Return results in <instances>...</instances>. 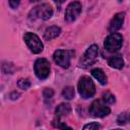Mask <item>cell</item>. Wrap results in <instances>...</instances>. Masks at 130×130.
<instances>
[{
    "label": "cell",
    "instance_id": "cell-1",
    "mask_svg": "<svg viewBox=\"0 0 130 130\" xmlns=\"http://www.w3.org/2000/svg\"><path fill=\"white\" fill-rule=\"evenodd\" d=\"M78 92L84 100L92 98L95 93V86L93 81L88 76H82L78 81Z\"/></svg>",
    "mask_w": 130,
    "mask_h": 130
},
{
    "label": "cell",
    "instance_id": "cell-2",
    "mask_svg": "<svg viewBox=\"0 0 130 130\" xmlns=\"http://www.w3.org/2000/svg\"><path fill=\"white\" fill-rule=\"evenodd\" d=\"M53 15V8L49 3H41L37 6H35L31 11L28 14L29 19H43V20H47L49 18H51V16Z\"/></svg>",
    "mask_w": 130,
    "mask_h": 130
},
{
    "label": "cell",
    "instance_id": "cell-3",
    "mask_svg": "<svg viewBox=\"0 0 130 130\" xmlns=\"http://www.w3.org/2000/svg\"><path fill=\"white\" fill-rule=\"evenodd\" d=\"M99 57V47L96 45H91L82 55L79 60V66L82 68H88L94 64Z\"/></svg>",
    "mask_w": 130,
    "mask_h": 130
},
{
    "label": "cell",
    "instance_id": "cell-4",
    "mask_svg": "<svg viewBox=\"0 0 130 130\" xmlns=\"http://www.w3.org/2000/svg\"><path fill=\"white\" fill-rule=\"evenodd\" d=\"M74 52L72 50H56L53 54L54 62L62 68H68Z\"/></svg>",
    "mask_w": 130,
    "mask_h": 130
},
{
    "label": "cell",
    "instance_id": "cell-5",
    "mask_svg": "<svg viewBox=\"0 0 130 130\" xmlns=\"http://www.w3.org/2000/svg\"><path fill=\"white\" fill-rule=\"evenodd\" d=\"M23 40L26 44V46L28 47V49L35 53V54H39L43 51L44 49V45L42 43V41L40 40V38L34 34V32H30V31H27L25 32L24 37H23Z\"/></svg>",
    "mask_w": 130,
    "mask_h": 130
},
{
    "label": "cell",
    "instance_id": "cell-6",
    "mask_svg": "<svg viewBox=\"0 0 130 130\" xmlns=\"http://www.w3.org/2000/svg\"><path fill=\"white\" fill-rule=\"evenodd\" d=\"M122 45H123V37L118 32H114V34L109 35L106 38L105 43H104L106 50L111 52V53L117 52L119 49H121Z\"/></svg>",
    "mask_w": 130,
    "mask_h": 130
},
{
    "label": "cell",
    "instance_id": "cell-7",
    "mask_svg": "<svg viewBox=\"0 0 130 130\" xmlns=\"http://www.w3.org/2000/svg\"><path fill=\"white\" fill-rule=\"evenodd\" d=\"M88 111H89V114L92 117H96V118L106 117L111 112L108 105H106L102 100H95L94 102H92L91 105L89 106Z\"/></svg>",
    "mask_w": 130,
    "mask_h": 130
},
{
    "label": "cell",
    "instance_id": "cell-8",
    "mask_svg": "<svg viewBox=\"0 0 130 130\" xmlns=\"http://www.w3.org/2000/svg\"><path fill=\"white\" fill-rule=\"evenodd\" d=\"M35 74L39 79H46L50 75L51 71V66L50 63L47 59L45 58H40L35 62L34 66Z\"/></svg>",
    "mask_w": 130,
    "mask_h": 130
},
{
    "label": "cell",
    "instance_id": "cell-9",
    "mask_svg": "<svg viewBox=\"0 0 130 130\" xmlns=\"http://www.w3.org/2000/svg\"><path fill=\"white\" fill-rule=\"evenodd\" d=\"M81 3L78 1H73L68 4L65 11V20L67 22H73L81 13Z\"/></svg>",
    "mask_w": 130,
    "mask_h": 130
},
{
    "label": "cell",
    "instance_id": "cell-10",
    "mask_svg": "<svg viewBox=\"0 0 130 130\" xmlns=\"http://www.w3.org/2000/svg\"><path fill=\"white\" fill-rule=\"evenodd\" d=\"M124 18H125V13L124 12H119L116 13L114 15V17L111 19L110 23H109V31L114 34L117 30H119L124 22Z\"/></svg>",
    "mask_w": 130,
    "mask_h": 130
},
{
    "label": "cell",
    "instance_id": "cell-11",
    "mask_svg": "<svg viewBox=\"0 0 130 130\" xmlns=\"http://www.w3.org/2000/svg\"><path fill=\"white\" fill-rule=\"evenodd\" d=\"M70 113H71V107H70V105L69 104H65V103H62L59 106H57V108L55 110V115H56L55 118L61 119L62 117L68 116Z\"/></svg>",
    "mask_w": 130,
    "mask_h": 130
},
{
    "label": "cell",
    "instance_id": "cell-12",
    "mask_svg": "<svg viewBox=\"0 0 130 130\" xmlns=\"http://www.w3.org/2000/svg\"><path fill=\"white\" fill-rule=\"evenodd\" d=\"M61 32V28L57 25H52V26H49L45 32H44V39L47 40V41H51L53 39H56Z\"/></svg>",
    "mask_w": 130,
    "mask_h": 130
},
{
    "label": "cell",
    "instance_id": "cell-13",
    "mask_svg": "<svg viewBox=\"0 0 130 130\" xmlns=\"http://www.w3.org/2000/svg\"><path fill=\"white\" fill-rule=\"evenodd\" d=\"M108 64L115 69H122L124 67V60L121 55H115L109 59Z\"/></svg>",
    "mask_w": 130,
    "mask_h": 130
},
{
    "label": "cell",
    "instance_id": "cell-14",
    "mask_svg": "<svg viewBox=\"0 0 130 130\" xmlns=\"http://www.w3.org/2000/svg\"><path fill=\"white\" fill-rule=\"evenodd\" d=\"M91 75L101 83V84H106L107 83V76L105 72L101 68H94L91 70Z\"/></svg>",
    "mask_w": 130,
    "mask_h": 130
},
{
    "label": "cell",
    "instance_id": "cell-15",
    "mask_svg": "<svg viewBox=\"0 0 130 130\" xmlns=\"http://www.w3.org/2000/svg\"><path fill=\"white\" fill-rule=\"evenodd\" d=\"M130 122V112H123L117 118V123L119 125H126Z\"/></svg>",
    "mask_w": 130,
    "mask_h": 130
},
{
    "label": "cell",
    "instance_id": "cell-16",
    "mask_svg": "<svg viewBox=\"0 0 130 130\" xmlns=\"http://www.w3.org/2000/svg\"><path fill=\"white\" fill-rule=\"evenodd\" d=\"M62 96L66 100H71L74 96V88L72 86H65L62 90Z\"/></svg>",
    "mask_w": 130,
    "mask_h": 130
},
{
    "label": "cell",
    "instance_id": "cell-17",
    "mask_svg": "<svg viewBox=\"0 0 130 130\" xmlns=\"http://www.w3.org/2000/svg\"><path fill=\"white\" fill-rule=\"evenodd\" d=\"M102 101H103L106 105H112V104H114V103H115L116 99H115L114 94H112V93H111V92H109V91H106V92H104V93H103Z\"/></svg>",
    "mask_w": 130,
    "mask_h": 130
},
{
    "label": "cell",
    "instance_id": "cell-18",
    "mask_svg": "<svg viewBox=\"0 0 130 130\" xmlns=\"http://www.w3.org/2000/svg\"><path fill=\"white\" fill-rule=\"evenodd\" d=\"M17 86H18L20 89L26 90V89H28L29 86H30V81H29V79H27V78H20V79L17 81Z\"/></svg>",
    "mask_w": 130,
    "mask_h": 130
},
{
    "label": "cell",
    "instance_id": "cell-19",
    "mask_svg": "<svg viewBox=\"0 0 130 130\" xmlns=\"http://www.w3.org/2000/svg\"><path fill=\"white\" fill-rule=\"evenodd\" d=\"M53 95H54V91H53L52 88H45L44 89L43 96H44V100H45L46 103H48L49 101H51L52 98H53Z\"/></svg>",
    "mask_w": 130,
    "mask_h": 130
},
{
    "label": "cell",
    "instance_id": "cell-20",
    "mask_svg": "<svg viewBox=\"0 0 130 130\" xmlns=\"http://www.w3.org/2000/svg\"><path fill=\"white\" fill-rule=\"evenodd\" d=\"M100 128V124L98 122H90L83 126L82 130H98Z\"/></svg>",
    "mask_w": 130,
    "mask_h": 130
},
{
    "label": "cell",
    "instance_id": "cell-21",
    "mask_svg": "<svg viewBox=\"0 0 130 130\" xmlns=\"http://www.w3.org/2000/svg\"><path fill=\"white\" fill-rule=\"evenodd\" d=\"M8 4L10 5L11 8H16L19 5V1H9Z\"/></svg>",
    "mask_w": 130,
    "mask_h": 130
},
{
    "label": "cell",
    "instance_id": "cell-22",
    "mask_svg": "<svg viewBox=\"0 0 130 130\" xmlns=\"http://www.w3.org/2000/svg\"><path fill=\"white\" fill-rule=\"evenodd\" d=\"M59 130H72V128H71V127H69V126H67V125H65V126L61 127Z\"/></svg>",
    "mask_w": 130,
    "mask_h": 130
},
{
    "label": "cell",
    "instance_id": "cell-23",
    "mask_svg": "<svg viewBox=\"0 0 130 130\" xmlns=\"http://www.w3.org/2000/svg\"><path fill=\"white\" fill-rule=\"evenodd\" d=\"M113 130H122V129H113Z\"/></svg>",
    "mask_w": 130,
    "mask_h": 130
}]
</instances>
